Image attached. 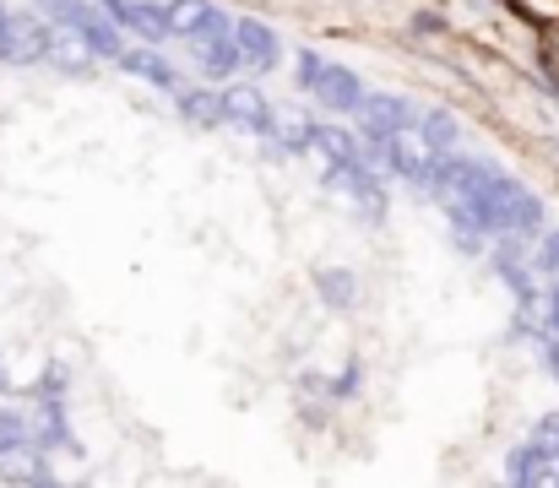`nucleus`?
I'll use <instances>...</instances> for the list:
<instances>
[{
  "mask_svg": "<svg viewBox=\"0 0 559 488\" xmlns=\"http://www.w3.org/2000/svg\"><path fill=\"white\" fill-rule=\"evenodd\" d=\"M93 60H98V49L87 44V33H82L76 22H49V55H44V66L82 76Z\"/></svg>",
  "mask_w": 559,
  "mask_h": 488,
  "instance_id": "6",
  "label": "nucleus"
},
{
  "mask_svg": "<svg viewBox=\"0 0 559 488\" xmlns=\"http://www.w3.org/2000/svg\"><path fill=\"white\" fill-rule=\"evenodd\" d=\"M506 478L511 484H559V440L533 435L527 445H516L506 462Z\"/></svg>",
  "mask_w": 559,
  "mask_h": 488,
  "instance_id": "4",
  "label": "nucleus"
},
{
  "mask_svg": "<svg viewBox=\"0 0 559 488\" xmlns=\"http://www.w3.org/2000/svg\"><path fill=\"white\" fill-rule=\"evenodd\" d=\"M44 55H49V22L5 11V22H0V66H44Z\"/></svg>",
  "mask_w": 559,
  "mask_h": 488,
  "instance_id": "2",
  "label": "nucleus"
},
{
  "mask_svg": "<svg viewBox=\"0 0 559 488\" xmlns=\"http://www.w3.org/2000/svg\"><path fill=\"white\" fill-rule=\"evenodd\" d=\"M38 5L49 11V22H82V16L93 11L87 0H38Z\"/></svg>",
  "mask_w": 559,
  "mask_h": 488,
  "instance_id": "17",
  "label": "nucleus"
},
{
  "mask_svg": "<svg viewBox=\"0 0 559 488\" xmlns=\"http://www.w3.org/2000/svg\"><path fill=\"white\" fill-rule=\"evenodd\" d=\"M299 87L321 109H337V115H359V104H365V82L348 66H337V60H326L316 49H299Z\"/></svg>",
  "mask_w": 559,
  "mask_h": 488,
  "instance_id": "1",
  "label": "nucleus"
},
{
  "mask_svg": "<svg viewBox=\"0 0 559 488\" xmlns=\"http://www.w3.org/2000/svg\"><path fill=\"white\" fill-rule=\"evenodd\" d=\"M27 445H38V429H33V418H27V413H11V407H0V462H5V456H16V451H27Z\"/></svg>",
  "mask_w": 559,
  "mask_h": 488,
  "instance_id": "14",
  "label": "nucleus"
},
{
  "mask_svg": "<svg viewBox=\"0 0 559 488\" xmlns=\"http://www.w3.org/2000/svg\"><path fill=\"white\" fill-rule=\"evenodd\" d=\"M316 288H321V299H326L332 310H348V305L359 299V277H354V272H337V266H332V272H321V283H316Z\"/></svg>",
  "mask_w": 559,
  "mask_h": 488,
  "instance_id": "15",
  "label": "nucleus"
},
{
  "mask_svg": "<svg viewBox=\"0 0 559 488\" xmlns=\"http://www.w3.org/2000/svg\"><path fill=\"white\" fill-rule=\"evenodd\" d=\"M175 104H180V115H186L190 126H201V131H223V126H228V115H223V93L180 87V93H175Z\"/></svg>",
  "mask_w": 559,
  "mask_h": 488,
  "instance_id": "12",
  "label": "nucleus"
},
{
  "mask_svg": "<svg viewBox=\"0 0 559 488\" xmlns=\"http://www.w3.org/2000/svg\"><path fill=\"white\" fill-rule=\"evenodd\" d=\"M115 66L131 71V76H142V82H153V87H164V93H180V87H186V82H180V66L164 60L158 49H126Z\"/></svg>",
  "mask_w": 559,
  "mask_h": 488,
  "instance_id": "11",
  "label": "nucleus"
},
{
  "mask_svg": "<svg viewBox=\"0 0 559 488\" xmlns=\"http://www.w3.org/2000/svg\"><path fill=\"white\" fill-rule=\"evenodd\" d=\"M0 22H5V5H0Z\"/></svg>",
  "mask_w": 559,
  "mask_h": 488,
  "instance_id": "19",
  "label": "nucleus"
},
{
  "mask_svg": "<svg viewBox=\"0 0 559 488\" xmlns=\"http://www.w3.org/2000/svg\"><path fill=\"white\" fill-rule=\"evenodd\" d=\"M326 179L354 201V206H365V212H380L385 206V195H380V179H374V163L370 153L365 158H343V163H326Z\"/></svg>",
  "mask_w": 559,
  "mask_h": 488,
  "instance_id": "5",
  "label": "nucleus"
},
{
  "mask_svg": "<svg viewBox=\"0 0 559 488\" xmlns=\"http://www.w3.org/2000/svg\"><path fill=\"white\" fill-rule=\"evenodd\" d=\"M223 115L234 131H250V136H272V104L255 93V87H223Z\"/></svg>",
  "mask_w": 559,
  "mask_h": 488,
  "instance_id": "8",
  "label": "nucleus"
},
{
  "mask_svg": "<svg viewBox=\"0 0 559 488\" xmlns=\"http://www.w3.org/2000/svg\"><path fill=\"white\" fill-rule=\"evenodd\" d=\"M0 391H5V369H0Z\"/></svg>",
  "mask_w": 559,
  "mask_h": 488,
  "instance_id": "18",
  "label": "nucleus"
},
{
  "mask_svg": "<svg viewBox=\"0 0 559 488\" xmlns=\"http://www.w3.org/2000/svg\"><path fill=\"white\" fill-rule=\"evenodd\" d=\"M190 55H195V71H201V76H234V71L245 66V49H239L234 27L190 38Z\"/></svg>",
  "mask_w": 559,
  "mask_h": 488,
  "instance_id": "7",
  "label": "nucleus"
},
{
  "mask_svg": "<svg viewBox=\"0 0 559 488\" xmlns=\"http://www.w3.org/2000/svg\"><path fill=\"white\" fill-rule=\"evenodd\" d=\"M418 131H424V142L445 158V153H456V142H462V126L445 115V109H418Z\"/></svg>",
  "mask_w": 559,
  "mask_h": 488,
  "instance_id": "13",
  "label": "nucleus"
},
{
  "mask_svg": "<svg viewBox=\"0 0 559 488\" xmlns=\"http://www.w3.org/2000/svg\"><path fill=\"white\" fill-rule=\"evenodd\" d=\"M316 131H321V126H316V120H310L305 109L272 104V136H266V142H272L277 153H288V158L310 153V147H316Z\"/></svg>",
  "mask_w": 559,
  "mask_h": 488,
  "instance_id": "9",
  "label": "nucleus"
},
{
  "mask_svg": "<svg viewBox=\"0 0 559 488\" xmlns=\"http://www.w3.org/2000/svg\"><path fill=\"white\" fill-rule=\"evenodd\" d=\"M126 33H136L142 44H164L175 38V22H169V0H98Z\"/></svg>",
  "mask_w": 559,
  "mask_h": 488,
  "instance_id": "3",
  "label": "nucleus"
},
{
  "mask_svg": "<svg viewBox=\"0 0 559 488\" xmlns=\"http://www.w3.org/2000/svg\"><path fill=\"white\" fill-rule=\"evenodd\" d=\"M533 272H544V277H555V272H559V228H549V234L538 239V255H533Z\"/></svg>",
  "mask_w": 559,
  "mask_h": 488,
  "instance_id": "16",
  "label": "nucleus"
},
{
  "mask_svg": "<svg viewBox=\"0 0 559 488\" xmlns=\"http://www.w3.org/2000/svg\"><path fill=\"white\" fill-rule=\"evenodd\" d=\"M234 38H239L250 71H272V66L283 60V38H277L266 22H255V16H234Z\"/></svg>",
  "mask_w": 559,
  "mask_h": 488,
  "instance_id": "10",
  "label": "nucleus"
}]
</instances>
